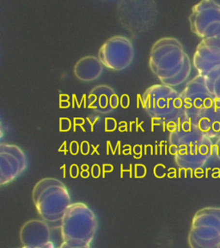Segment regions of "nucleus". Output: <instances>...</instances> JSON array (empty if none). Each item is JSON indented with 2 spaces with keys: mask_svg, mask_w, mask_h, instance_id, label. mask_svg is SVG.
Segmentation results:
<instances>
[{
  "mask_svg": "<svg viewBox=\"0 0 220 248\" xmlns=\"http://www.w3.org/2000/svg\"><path fill=\"white\" fill-rule=\"evenodd\" d=\"M59 248H91L90 246H84V247H71L69 245L66 244L64 242H62Z\"/></svg>",
  "mask_w": 220,
  "mask_h": 248,
  "instance_id": "aec40b11",
  "label": "nucleus"
},
{
  "mask_svg": "<svg viewBox=\"0 0 220 248\" xmlns=\"http://www.w3.org/2000/svg\"><path fill=\"white\" fill-rule=\"evenodd\" d=\"M169 142L175 162L182 169H201L215 155L213 140L191 124L187 116L170 130Z\"/></svg>",
  "mask_w": 220,
  "mask_h": 248,
  "instance_id": "f257e3e1",
  "label": "nucleus"
},
{
  "mask_svg": "<svg viewBox=\"0 0 220 248\" xmlns=\"http://www.w3.org/2000/svg\"><path fill=\"white\" fill-rule=\"evenodd\" d=\"M214 155L220 160V138L216 140V142L214 143Z\"/></svg>",
  "mask_w": 220,
  "mask_h": 248,
  "instance_id": "a211bd4d",
  "label": "nucleus"
},
{
  "mask_svg": "<svg viewBox=\"0 0 220 248\" xmlns=\"http://www.w3.org/2000/svg\"><path fill=\"white\" fill-rule=\"evenodd\" d=\"M190 121L210 139L220 138V103L216 100L211 108Z\"/></svg>",
  "mask_w": 220,
  "mask_h": 248,
  "instance_id": "2eb2a0df",
  "label": "nucleus"
},
{
  "mask_svg": "<svg viewBox=\"0 0 220 248\" xmlns=\"http://www.w3.org/2000/svg\"><path fill=\"white\" fill-rule=\"evenodd\" d=\"M193 66L198 74L205 76L220 66V39H203L193 55Z\"/></svg>",
  "mask_w": 220,
  "mask_h": 248,
  "instance_id": "f8f14e48",
  "label": "nucleus"
},
{
  "mask_svg": "<svg viewBox=\"0 0 220 248\" xmlns=\"http://www.w3.org/2000/svg\"><path fill=\"white\" fill-rule=\"evenodd\" d=\"M119 106V97L108 85L94 87L88 95V107L101 114L112 112Z\"/></svg>",
  "mask_w": 220,
  "mask_h": 248,
  "instance_id": "4468645a",
  "label": "nucleus"
},
{
  "mask_svg": "<svg viewBox=\"0 0 220 248\" xmlns=\"http://www.w3.org/2000/svg\"><path fill=\"white\" fill-rule=\"evenodd\" d=\"M141 100L145 110L153 120L172 128L186 116L181 93L168 85H152L143 93Z\"/></svg>",
  "mask_w": 220,
  "mask_h": 248,
  "instance_id": "20e7f679",
  "label": "nucleus"
},
{
  "mask_svg": "<svg viewBox=\"0 0 220 248\" xmlns=\"http://www.w3.org/2000/svg\"><path fill=\"white\" fill-rule=\"evenodd\" d=\"M135 49L131 40L123 35H115L105 42L98 52L103 66L112 71H123L131 66Z\"/></svg>",
  "mask_w": 220,
  "mask_h": 248,
  "instance_id": "1a4fd4ad",
  "label": "nucleus"
},
{
  "mask_svg": "<svg viewBox=\"0 0 220 248\" xmlns=\"http://www.w3.org/2000/svg\"><path fill=\"white\" fill-rule=\"evenodd\" d=\"M190 28L203 39H220V4L203 0L195 4L190 16Z\"/></svg>",
  "mask_w": 220,
  "mask_h": 248,
  "instance_id": "6e6552de",
  "label": "nucleus"
},
{
  "mask_svg": "<svg viewBox=\"0 0 220 248\" xmlns=\"http://www.w3.org/2000/svg\"><path fill=\"white\" fill-rule=\"evenodd\" d=\"M120 23L132 34L146 33L152 29L158 17L155 2H120L117 9Z\"/></svg>",
  "mask_w": 220,
  "mask_h": 248,
  "instance_id": "0eeeda50",
  "label": "nucleus"
},
{
  "mask_svg": "<svg viewBox=\"0 0 220 248\" xmlns=\"http://www.w3.org/2000/svg\"><path fill=\"white\" fill-rule=\"evenodd\" d=\"M22 248H56V246L54 244L53 241H50V242H48V243H46V244L43 245L42 247H38V248H24L23 247Z\"/></svg>",
  "mask_w": 220,
  "mask_h": 248,
  "instance_id": "6ab92c4d",
  "label": "nucleus"
},
{
  "mask_svg": "<svg viewBox=\"0 0 220 248\" xmlns=\"http://www.w3.org/2000/svg\"><path fill=\"white\" fill-rule=\"evenodd\" d=\"M204 77L209 91L213 93L215 99L220 103V66L214 68Z\"/></svg>",
  "mask_w": 220,
  "mask_h": 248,
  "instance_id": "f3484780",
  "label": "nucleus"
},
{
  "mask_svg": "<svg viewBox=\"0 0 220 248\" xmlns=\"http://www.w3.org/2000/svg\"><path fill=\"white\" fill-rule=\"evenodd\" d=\"M149 66L162 85L176 87L187 81L192 64L182 43L173 37L159 39L151 47Z\"/></svg>",
  "mask_w": 220,
  "mask_h": 248,
  "instance_id": "f03ea898",
  "label": "nucleus"
},
{
  "mask_svg": "<svg viewBox=\"0 0 220 248\" xmlns=\"http://www.w3.org/2000/svg\"><path fill=\"white\" fill-rule=\"evenodd\" d=\"M28 158L22 148L12 144L0 146V185L5 186L27 170Z\"/></svg>",
  "mask_w": 220,
  "mask_h": 248,
  "instance_id": "9b49d317",
  "label": "nucleus"
},
{
  "mask_svg": "<svg viewBox=\"0 0 220 248\" xmlns=\"http://www.w3.org/2000/svg\"><path fill=\"white\" fill-rule=\"evenodd\" d=\"M181 95L189 120L211 108L216 102L213 93L209 91L205 78L200 74L186 85Z\"/></svg>",
  "mask_w": 220,
  "mask_h": 248,
  "instance_id": "9d476101",
  "label": "nucleus"
},
{
  "mask_svg": "<svg viewBox=\"0 0 220 248\" xmlns=\"http://www.w3.org/2000/svg\"><path fill=\"white\" fill-rule=\"evenodd\" d=\"M20 240L24 248H38L52 241L49 224L44 220H30L20 230Z\"/></svg>",
  "mask_w": 220,
  "mask_h": 248,
  "instance_id": "ddd939ff",
  "label": "nucleus"
},
{
  "mask_svg": "<svg viewBox=\"0 0 220 248\" xmlns=\"http://www.w3.org/2000/svg\"><path fill=\"white\" fill-rule=\"evenodd\" d=\"M32 198L39 215L49 225L60 227L62 218L69 208L72 198L64 183L54 178H45L35 184Z\"/></svg>",
  "mask_w": 220,
  "mask_h": 248,
  "instance_id": "7ed1b4c3",
  "label": "nucleus"
},
{
  "mask_svg": "<svg viewBox=\"0 0 220 248\" xmlns=\"http://www.w3.org/2000/svg\"><path fill=\"white\" fill-rule=\"evenodd\" d=\"M62 240L71 247L90 246L98 229L97 215L84 202H73L60 224Z\"/></svg>",
  "mask_w": 220,
  "mask_h": 248,
  "instance_id": "39448f33",
  "label": "nucleus"
},
{
  "mask_svg": "<svg viewBox=\"0 0 220 248\" xmlns=\"http://www.w3.org/2000/svg\"><path fill=\"white\" fill-rule=\"evenodd\" d=\"M103 74V65L96 56H85L74 66V74L83 82L95 81Z\"/></svg>",
  "mask_w": 220,
  "mask_h": 248,
  "instance_id": "dca6fc26",
  "label": "nucleus"
},
{
  "mask_svg": "<svg viewBox=\"0 0 220 248\" xmlns=\"http://www.w3.org/2000/svg\"><path fill=\"white\" fill-rule=\"evenodd\" d=\"M189 244L190 248H220V207H206L195 213Z\"/></svg>",
  "mask_w": 220,
  "mask_h": 248,
  "instance_id": "423d86ee",
  "label": "nucleus"
}]
</instances>
